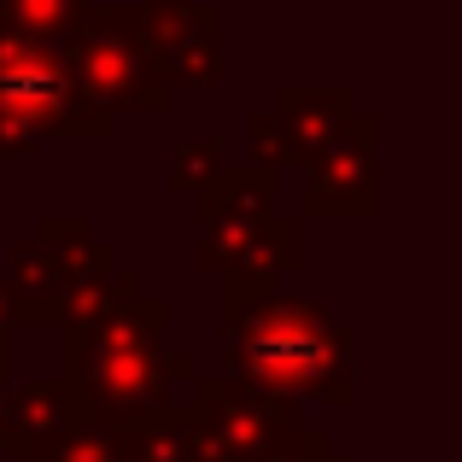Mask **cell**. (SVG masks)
<instances>
[{
	"label": "cell",
	"mask_w": 462,
	"mask_h": 462,
	"mask_svg": "<svg viewBox=\"0 0 462 462\" xmlns=\"http://www.w3.org/2000/svg\"><path fill=\"white\" fill-rule=\"evenodd\" d=\"M223 282V374L270 386L282 398H322L346 410L357 398L351 374V328H339L322 305L282 293L263 275H217Z\"/></svg>",
	"instance_id": "obj_1"
},
{
	"label": "cell",
	"mask_w": 462,
	"mask_h": 462,
	"mask_svg": "<svg viewBox=\"0 0 462 462\" xmlns=\"http://www.w3.org/2000/svg\"><path fill=\"white\" fill-rule=\"evenodd\" d=\"M65 334V386L77 393L82 421L124 428L158 404H181V386H193L199 363L193 351H170V305L135 293L124 305L100 310L94 322H70Z\"/></svg>",
	"instance_id": "obj_2"
},
{
	"label": "cell",
	"mask_w": 462,
	"mask_h": 462,
	"mask_svg": "<svg viewBox=\"0 0 462 462\" xmlns=\"http://www.w3.org/2000/svg\"><path fill=\"white\" fill-rule=\"evenodd\" d=\"M199 217L193 263L205 275H263L282 282L305 263V228L275 211V176L252 164H223L205 188L188 193Z\"/></svg>",
	"instance_id": "obj_3"
},
{
	"label": "cell",
	"mask_w": 462,
	"mask_h": 462,
	"mask_svg": "<svg viewBox=\"0 0 462 462\" xmlns=\"http://www.w3.org/2000/svg\"><path fill=\"white\" fill-rule=\"evenodd\" d=\"M117 117L94 112L65 77L59 47L0 30V158H30L42 141H112Z\"/></svg>",
	"instance_id": "obj_4"
},
{
	"label": "cell",
	"mask_w": 462,
	"mask_h": 462,
	"mask_svg": "<svg viewBox=\"0 0 462 462\" xmlns=\"http://www.w3.org/2000/svg\"><path fill=\"white\" fill-rule=\"evenodd\" d=\"M65 77L94 112L124 117V112H170V82L158 77L147 30H141L135 6H88L77 30L59 42Z\"/></svg>",
	"instance_id": "obj_5"
},
{
	"label": "cell",
	"mask_w": 462,
	"mask_h": 462,
	"mask_svg": "<svg viewBox=\"0 0 462 462\" xmlns=\"http://www.w3.org/2000/svg\"><path fill=\"white\" fill-rule=\"evenodd\" d=\"M181 416H188V462H252L263 445L305 421L299 398L235 374H193V398L181 404Z\"/></svg>",
	"instance_id": "obj_6"
},
{
	"label": "cell",
	"mask_w": 462,
	"mask_h": 462,
	"mask_svg": "<svg viewBox=\"0 0 462 462\" xmlns=\"http://www.w3.org/2000/svg\"><path fill=\"white\" fill-rule=\"evenodd\" d=\"M357 94L346 82L334 88H310V82H293V88L275 94V106L246 117V158L240 164L263 170V176H282V170H305L316 164L351 124H357Z\"/></svg>",
	"instance_id": "obj_7"
},
{
	"label": "cell",
	"mask_w": 462,
	"mask_h": 462,
	"mask_svg": "<svg viewBox=\"0 0 462 462\" xmlns=\"http://www.w3.org/2000/svg\"><path fill=\"white\" fill-rule=\"evenodd\" d=\"M35 240L47 246V258H53V270H59V322L53 328L94 322L100 310L147 293L141 270H124V263H117V246L100 240L94 223H82V217H42V223H35Z\"/></svg>",
	"instance_id": "obj_8"
},
{
	"label": "cell",
	"mask_w": 462,
	"mask_h": 462,
	"mask_svg": "<svg viewBox=\"0 0 462 462\" xmlns=\"http://www.w3.org/2000/svg\"><path fill=\"white\" fill-rule=\"evenodd\" d=\"M381 112H357V124L334 141L316 164H305V217H381Z\"/></svg>",
	"instance_id": "obj_9"
},
{
	"label": "cell",
	"mask_w": 462,
	"mask_h": 462,
	"mask_svg": "<svg viewBox=\"0 0 462 462\" xmlns=\"http://www.w3.org/2000/svg\"><path fill=\"white\" fill-rule=\"evenodd\" d=\"M70 428H82L77 393L65 386V374H47V381H12L6 410H0V451L12 457H42L53 439H65Z\"/></svg>",
	"instance_id": "obj_10"
},
{
	"label": "cell",
	"mask_w": 462,
	"mask_h": 462,
	"mask_svg": "<svg viewBox=\"0 0 462 462\" xmlns=\"http://www.w3.org/2000/svg\"><path fill=\"white\" fill-rule=\"evenodd\" d=\"M152 65H158V77H164L170 88H211V82L223 77V65H228L223 12H217L211 0H199L176 30L152 42Z\"/></svg>",
	"instance_id": "obj_11"
},
{
	"label": "cell",
	"mask_w": 462,
	"mask_h": 462,
	"mask_svg": "<svg viewBox=\"0 0 462 462\" xmlns=\"http://www.w3.org/2000/svg\"><path fill=\"white\" fill-rule=\"evenodd\" d=\"M6 287L18 293V310H23V328H42V322H59V270L47 258L42 240H18L6 252Z\"/></svg>",
	"instance_id": "obj_12"
},
{
	"label": "cell",
	"mask_w": 462,
	"mask_h": 462,
	"mask_svg": "<svg viewBox=\"0 0 462 462\" xmlns=\"http://www.w3.org/2000/svg\"><path fill=\"white\" fill-rule=\"evenodd\" d=\"M88 6L94 0H0V30H18V35H30V42L59 47L77 30V18Z\"/></svg>",
	"instance_id": "obj_13"
},
{
	"label": "cell",
	"mask_w": 462,
	"mask_h": 462,
	"mask_svg": "<svg viewBox=\"0 0 462 462\" xmlns=\"http://www.w3.org/2000/svg\"><path fill=\"white\" fill-rule=\"evenodd\" d=\"M228 164V147L217 135H199V141H176L170 152V193H193Z\"/></svg>",
	"instance_id": "obj_14"
},
{
	"label": "cell",
	"mask_w": 462,
	"mask_h": 462,
	"mask_svg": "<svg viewBox=\"0 0 462 462\" xmlns=\"http://www.w3.org/2000/svg\"><path fill=\"white\" fill-rule=\"evenodd\" d=\"M30 462H124V445H117V428L82 421V428H70L65 439H53L42 457H30Z\"/></svg>",
	"instance_id": "obj_15"
},
{
	"label": "cell",
	"mask_w": 462,
	"mask_h": 462,
	"mask_svg": "<svg viewBox=\"0 0 462 462\" xmlns=\"http://www.w3.org/2000/svg\"><path fill=\"white\" fill-rule=\"evenodd\" d=\"M252 462H346V457L334 451V439H328V433H316V428L299 421V428H287L275 445H263Z\"/></svg>",
	"instance_id": "obj_16"
},
{
	"label": "cell",
	"mask_w": 462,
	"mask_h": 462,
	"mask_svg": "<svg viewBox=\"0 0 462 462\" xmlns=\"http://www.w3.org/2000/svg\"><path fill=\"white\" fill-rule=\"evenodd\" d=\"M193 6H199V0H135V18H141V30H147V47L158 42V35L176 30Z\"/></svg>",
	"instance_id": "obj_17"
},
{
	"label": "cell",
	"mask_w": 462,
	"mask_h": 462,
	"mask_svg": "<svg viewBox=\"0 0 462 462\" xmlns=\"http://www.w3.org/2000/svg\"><path fill=\"white\" fill-rule=\"evenodd\" d=\"M0 328H12V334H18V328H23V310H18V293H12V287H6V275H0Z\"/></svg>",
	"instance_id": "obj_18"
},
{
	"label": "cell",
	"mask_w": 462,
	"mask_h": 462,
	"mask_svg": "<svg viewBox=\"0 0 462 462\" xmlns=\"http://www.w3.org/2000/svg\"><path fill=\"white\" fill-rule=\"evenodd\" d=\"M6 393H12V328H0V410H6Z\"/></svg>",
	"instance_id": "obj_19"
}]
</instances>
